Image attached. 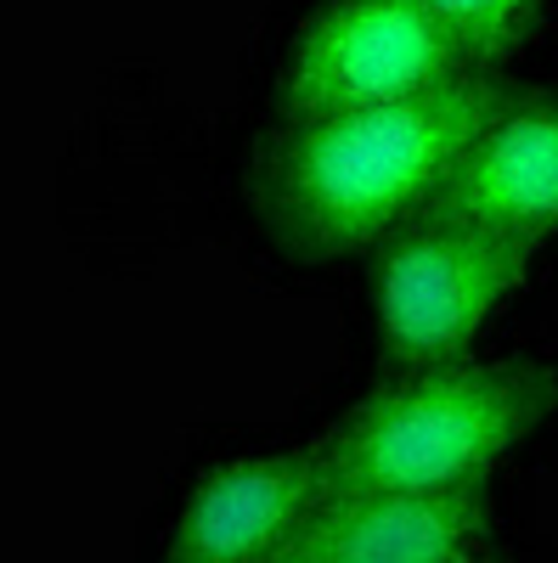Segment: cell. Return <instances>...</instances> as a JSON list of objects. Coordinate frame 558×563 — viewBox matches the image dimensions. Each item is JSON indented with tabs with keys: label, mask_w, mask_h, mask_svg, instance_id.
Masks as SVG:
<instances>
[{
	"label": "cell",
	"mask_w": 558,
	"mask_h": 563,
	"mask_svg": "<svg viewBox=\"0 0 558 563\" xmlns=\"http://www.w3.org/2000/svg\"><path fill=\"white\" fill-rule=\"evenodd\" d=\"M491 501L462 490L321 496L265 563H485Z\"/></svg>",
	"instance_id": "obj_5"
},
{
	"label": "cell",
	"mask_w": 558,
	"mask_h": 563,
	"mask_svg": "<svg viewBox=\"0 0 558 563\" xmlns=\"http://www.w3.org/2000/svg\"><path fill=\"white\" fill-rule=\"evenodd\" d=\"M558 406V378L536 361H451L395 372L316 434L321 496L462 490L480 485Z\"/></svg>",
	"instance_id": "obj_2"
},
{
	"label": "cell",
	"mask_w": 558,
	"mask_h": 563,
	"mask_svg": "<svg viewBox=\"0 0 558 563\" xmlns=\"http://www.w3.org/2000/svg\"><path fill=\"white\" fill-rule=\"evenodd\" d=\"M469 68V52L417 0H328L288 52L276 119L316 124L355 108L406 102Z\"/></svg>",
	"instance_id": "obj_4"
},
{
	"label": "cell",
	"mask_w": 558,
	"mask_h": 563,
	"mask_svg": "<svg viewBox=\"0 0 558 563\" xmlns=\"http://www.w3.org/2000/svg\"><path fill=\"white\" fill-rule=\"evenodd\" d=\"M541 243L502 231L412 220L379 254V355L395 372L462 361L507 294L525 288Z\"/></svg>",
	"instance_id": "obj_3"
},
{
	"label": "cell",
	"mask_w": 558,
	"mask_h": 563,
	"mask_svg": "<svg viewBox=\"0 0 558 563\" xmlns=\"http://www.w3.org/2000/svg\"><path fill=\"white\" fill-rule=\"evenodd\" d=\"M417 220L541 243L558 225V102L507 97L469 141V153L451 164V175Z\"/></svg>",
	"instance_id": "obj_6"
},
{
	"label": "cell",
	"mask_w": 558,
	"mask_h": 563,
	"mask_svg": "<svg viewBox=\"0 0 558 563\" xmlns=\"http://www.w3.org/2000/svg\"><path fill=\"white\" fill-rule=\"evenodd\" d=\"M417 7L451 29L474 68L514 57L541 23V0H417Z\"/></svg>",
	"instance_id": "obj_8"
},
{
	"label": "cell",
	"mask_w": 558,
	"mask_h": 563,
	"mask_svg": "<svg viewBox=\"0 0 558 563\" xmlns=\"http://www.w3.org/2000/svg\"><path fill=\"white\" fill-rule=\"evenodd\" d=\"M514 97L469 68L424 97L283 124L254 169V203L294 254H355L424 214L485 119Z\"/></svg>",
	"instance_id": "obj_1"
},
{
	"label": "cell",
	"mask_w": 558,
	"mask_h": 563,
	"mask_svg": "<svg viewBox=\"0 0 558 563\" xmlns=\"http://www.w3.org/2000/svg\"><path fill=\"white\" fill-rule=\"evenodd\" d=\"M321 501L316 451L231 456L186 490L158 563H265Z\"/></svg>",
	"instance_id": "obj_7"
}]
</instances>
